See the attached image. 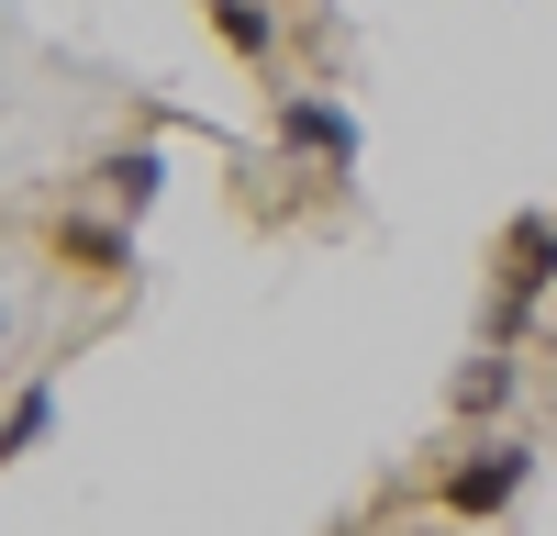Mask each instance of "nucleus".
<instances>
[{
	"label": "nucleus",
	"mask_w": 557,
	"mask_h": 536,
	"mask_svg": "<svg viewBox=\"0 0 557 536\" xmlns=\"http://www.w3.org/2000/svg\"><path fill=\"white\" fill-rule=\"evenodd\" d=\"M524 470H535V459H524L513 436L480 447V459H457V470H446V514H469V525H480V514H502V503L524 491Z\"/></svg>",
	"instance_id": "obj_1"
},
{
	"label": "nucleus",
	"mask_w": 557,
	"mask_h": 536,
	"mask_svg": "<svg viewBox=\"0 0 557 536\" xmlns=\"http://www.w3.org/2000/svg\"><path fill=\"white\" fill-rule=\"evenodd\" d=\"M546 280H557V223H546V212H524L513 235H502V291H513V313H524Z\"/></svg>",
	"instance_id": "obj_2"
},
{
	"label": "nucleus",
	"mask_w": 557,
	"mask_h": 536,
	"mask_svg": "<svg viewBox=\"0 0 557 536\" xmlns=\"http://www.w3.org/2000/svg\"><path fill=\"white\" fill-rule=\"evenodd\" d=\"M278 134H290V146H312V157H335V168H346V146H357L346 112H323V101H278Z\"/></svg>",
	"instance_id": "obj_3"
},
{
	"label": "nucleus",
	"mask_w": 557,
	"mask_h": 536,
	"mask_svg": "<svg viewBox=\"0 0 557 536\" xmlns=\"http://www.w3.org/2000/svg\"><path fill=\"white\" fill-rule=\"evenodd\" d=\"M513 402V357H480V369H457V414H502Z\"/></svg>",
	"instance_id": "obj_4"
},
{
	"label": "nucleus",
	"mask_w": 557,
	"mask_h": 536,
	"mask_svg": "<svg viewBox=\"0 0 557 536\" xmlns=\"http://www.w3.org/2000/svg\"><path fill=\"white\" fill-rule=\"evenodd\" d=\"M101 179H112V202H123V212H146V202H157V179H168V168H157L146 146H123V157H112Z\"/></svg>",
	"instance_id": "obj_5"
},
{
	"label": "nucleus",
	"mask_w": 557,
	"mask_h": 536,
	"mask_svg": "<svg viewBox=\"0 0 557 536\" xmlns=\"http://www.w3.org/2000/svg\"><path fill=\"white\" fill-rule=\"evenodd\" d=\"M45 414H57V391H23L12 414H0V459H23V447L45 436Z\"/></svg>",
	"instance_id": "obj_6"
},
{
	"label": "nucleus",
	"mask_w": 557,
	"mask_h": 536,
	"mask_svg": "<svg viewBox=\"0 0 557 536\" xmlns=\"http://www.w3.org/2000/svg\"><path fill=\"white\" fill-rule=\"evenodd\" d=\"M212 23H223V45H246V57H268V12H257V0H212Z\"/></svg>",
	"instance_id": "obj_7"
},
{
	"label": "nucleus",
	"mask_w": 557,
	"mask_h": 536,
	"mask_svg": "<svg viewBox=\"0 0 557 536\" xmlns=\"http://www.w3.org/2000/svg\"><path fill=\"white\" fill-rule=\"evenodd\" d=\"M57 246H67V257H89V268H123V223H67Z\"/></svg>",
	"instance_id": "obj_8"
}]
</instances>
